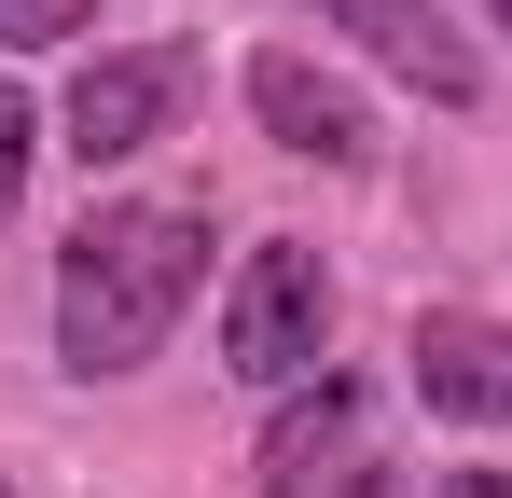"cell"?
Instances as JSON below:
<instances>
[{
	"mask_svg": "<svg viewBox=\"0 0 512 498\" xmlns=\"http://www.w3.org/2000/svg\"><path fill=\"white\" fill-rule=\"evenodd\" d=\"M485 14H499V28H512V0H485Z\"/></svg>",
	"mask_w": 512,
	"mask_h": 498,
	"instance_id": "8fae6325",
	"label": "cell"
},
{
	"mask_svg": "<svg viewBox=\"0 0 512 498\" xmlns=\"http://www.w3.org/2000/svg\"><path fill=\"white\" fill-rule=\"evenodd\" d=\"M208 291V208H97L56 249V360L70 374H139L180 332V305Z\"/></svg>",
	"mask_w": 512,
	"mask_h": 498,
	"instance_id": "6da1fadb",
	"label": "cell"
},
{
	"mask_svg": "<svg viewBox=\"0 0 512 498\" xmlns=\"http://www.w3.org/2000/svg\"><path fill=\"white\" fill-rule=\"evenodd\" d=\"M319 14H333L360 56H388L416 97H443V111H457V97H485V56H471V42H457L429 0H319Z\"/></svg>",
	"mask_w": 512,
	"mask_h": 498,
	"instance_id": "8992f818",
	"label": "cell"
},
{
	"mask_svg": "<svg viewBox=\"0 0 512 498\" xmlns=\"http://www.w3.org/2000/svg\"><path fill=\"white\" fill-rule=\"evenodd\" d=\"M388 471H374V402L346 388V374H319L305 402L263 429V498H374Z\"/></svg>",
	"mask_w": 512,
	"mask_h": 498,
	"instance_id": "3957f363",
	"label": "cell"
},
{
	"mask_svg": "<svg viewBox=\"0 0 512 498\" xmlns=\"http://www.w3.org/2000/svg\"><path fill=\"white\" fill-rule=\"evenodd\" d=\"M28 139H42V125H28V97L0 83V222H14V194H28Z\"/></svg>",
	"mask_w": 512,
	"mask_h": 498,
	"instance_id": "9c48e42d",
	"label": "cell"
},
{
	"mask_svg": "<svg viewBox=\"0 0 512 498\" xmlns=\"http://www.w3.org/2000/svg\"><path fill=\"white\" fill-rule=\"evenodd\" d=\"M443 498H512V471H443Z\"/></svg>",
	"mask_w": 512,
	"mask_h": 498,
	"instance_id": "30bf717a",
	"label": "cell"
},
{
	"mask_svg": "<svg viewBox=\"0 0 512 498\" xmlns=\"http://www.w3.org/2000/svg\"><path fill=\"white\" fill-rule=\"evenodd\" d=\"M0 498H14V485H0Z\"/></svg>",
	"mask_w": 512,
	"mask_h": 498,
	"instance_id": "7c38bea8",
	"label": "cell"
},
{
	"mask_svg": "<svg viewBox=\"0 0 512 498\" xmlns=\"http://www.w3.org/2000/svg\"><path fill=\"white\" fill-rule=\"evenodd\" d=\"M222 360H236L250 388H305V374L333 360V277H319L305 236H263L250 263H236V291H222Z\"/></svg>",
	"mask_w": 512,
	"mask_h": 498,
	"instance_id": "7a4b0ae2",
	"label": "cell"
},
{
	"mask_svg": "<svg viewBox=\"0 0 512 498\" xmlns=\"http://www.w3.org/2000/svg\"><path fill=\"white\" fill-rule=\"evenodd\" d=\"M250 111H263V139L305 153V166H374V111L319 56H250Z\"/></svg>",
	"mask_w": 512,
	"mask_h": 498,
	"instance_id": "5b68a950",
	"label": "cell"
},
{
	"mask_svg": "<svg viewBox=\"0 0 512 498\" xmlns=\"http://www.w3.org/2000/svg\"><path fill=\"white\" fill-rule=\"evenodd\" d=\"M402 360H416L429 415H471V429H499V415H512V332H499V319H457V305H429Z\"/></svg>",
	"mask_w": 512,
	"mask_h": 498,
	"instance_id": "52a82bcc",
	"label": "cell"
},
{
	"mask_svg": "<svg viewBox=\"0 0 512 498\" xmlns=\"http://www.w3.org/2000/svg\"><path fill=\"white\" fill-rule=\"evenodd\" d=\"M84 28H97V0H0V56H56Z\"/></svg>",
	"mask_w": 512,
	"mask_h": 498,
	"instance_id": "ba28073f",
	"label": "cell"
},
{
	"mask_svg": "<svg viewBox=\"0 0 512 498\" xmlns=\"http://www.w3.org/2000/svg\"><path fill=\"white\" fill-rule=\"evenodd\" d=\"M180 83H194V56L180 42H125V56H84V83H70V153L84 166H125L167 139Z\"/></svg>",
	"mask_w": 512,
	"mask_h": 498,
	"instance_id": "277c9868",
	"label": "cell"
}]
</instances>
